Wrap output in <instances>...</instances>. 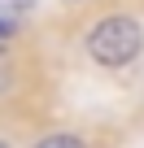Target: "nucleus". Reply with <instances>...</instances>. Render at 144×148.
<instances>
[{
    "instance_id": "obj_1",
    "label": "nucleus",
    "mask_w": 144,
    "mask_h": 148,
    "mask_svg": "<svg viewBox=\"0 0 144 148\" xmlns=\"http://www.w3.org/2000/svg\"><path fill=\"white\" fill-rule=\"evenodd\" d=\"M140 48H144V26L131 13H109L88 31V52L96 65H109V70L127 65L140 57Z\"/></svg>"
},
{
    "instance_id": "obj_2",
    "label": "nucleus",
    "mask_w": 144,
    "mask_h": 148,
    "mask_svg": "<svg viewBox=\"0 0 144 148\" xmlns=\"http://www.w3.org/2000/svg\"><path fill=\"white\" fill-rule=\"evenodd\" d=\"M35 148H88V144H83L79 135H44Z\"/></svg>"
},
{
    "instance_id": "obj_3",
    "label": "nucleus",
    "mask_w": 144,
    "mask_h": 148,
    "mask_svg": "<svg viewBox=\"0 0 144 148\" xmlns=\"http://www.w3.org/2000/svg\"><path fill=\"white\" fill-rule=\"evenodd\" d=\"M9 35H13V22H9V18H0V39H9Z\"/></svg>"
},
{
    "instance_id": "obj_4",
    "label": "nucleus",
    "mask_w": 144,
    "mask_h": 148,
    "mask_svg": "<svg viewBox=\"0 0 144 148\" xmlns=\"http://www.w3.org/2000/svg\"><path fill=\"white\" fill-rule=\"evenodd\" d=\"M9 87V74H5V65H0V92H5Z\"/></svg>"
},
{
    "instance_id": "obj_5",
    "label": "nucleus",
    "mask_w": 144,
    "mask_h": 148,
    "mask_svg": "<svg viewBox=\"0 0 144 148\" xmlns=\"http://www.w3.org/2000/svg\"><path fill=\"white\" fill-rule=\"evenodd\" d=\"M0 148H9V144H5V139H0Z\"/></svg>"
}]
</instances>
